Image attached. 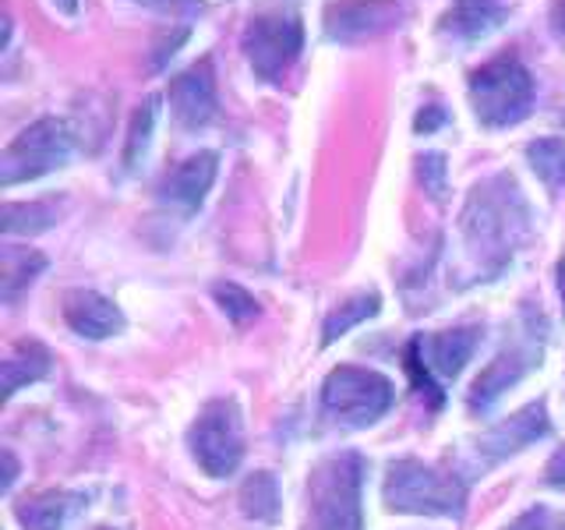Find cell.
<instances>
[{
    "instance_id": "obj_1",
    "label": "cell",
    "mask_w": 565,
    "mask_h": 530,
    "mask_svg": "<svg viewBox=\"0 0 565 530\" xmlns=\"http://www.w3.org/2000/svg\"><path fill=\"white\" fill-rule=\"evenodd\" d=\"M463 234L473 252L494 258V265L509 258L516 241L526 234V209L520 199V188L509 177H494V181L473 188L463 209Z\"/></svg>"
},
{
    "instance_id": "obj_2",
    "label": "cell",
    "mask_w": 565,
    "mask_h": 530,
    "mask_svg": "<svg viewBox=\"0 0 565 530\" xmlns=\"http://www.w3.org/2000/svg\"><path fill=\"white\" fill-rule=\"evenodd\" d=\"M361 488H364V456L340 453L318 464L308 481L311 530H361Z\"/></svg>"
},
{
    "instance_id": "obj_3",
    "label": "cell",
    "mask_w": 565,
    "mask_h": 530,
    "mask_svg": "<svg viewBox=\"0 0 565 530\" xmlns=\"http://www.w3.org/2000/svg\"><path fill=\"white\" fill-rule=\"evenodd\" d=\"M534 78L520 64V57L502 53L470 75V103L484 128H509L520 124L534 106Z\"/></svg>"
},
{
    "instance_id": "obj_4",
    "label": "cell",
    "mask_w": 565,
    "mask_h": 530,
    "mask_svg": "<svg viewBox=\"0 0 565 530\" xmlns=\"http://www.w3.org/2000/svg\"><path fill=\"white\" fill-rule=\"evenodd\" d=\"M467 488L452 474H438L420 459H396L385 477V506L417 517H459Z\"/></svg>"
},
{
    "instance_id": "obj_5",
    "label": "cell",
    "mask_w": 565,
    "mask_h": 530,
    "mask_svg": "<svg viewBox=\"0 0 565 530\" xmlns=\"http://www.w3.org/2000/svg\"><path fill=\"white\" fill-rule=\"evenodd\" d=\"M71 146H75V138H71V128L61 117H43L29 124V128L0 152V184L14 188L22 181H35V177L64 167Z\"/></svg>"
},
{
    "instance_id": "obj_6",
    "label": "cell",
    "mask_w": 565,
    "mask_h": 530,
    "mask_svg": "<svg viewBox=\"0 0 565 530\" xmlns=\"http://www.w3.org/2000/svg\"><path fill=\"white\" fill-rule=\"evenodd\" d=\"M322 403L335 421L364 428V424H375L393 406V382L379 375V371L340 364L329 371L322 385Z\"/></svg>"
},
{
    "instance_id": "obj_7",
    "label": "cell",
    "mask_w": 565,
    "mask_h": 530,
    "mask_svg": "<svg viewBox=\"0 0 565 530\" xmlns=\"http://www.w3.org/2000/svg\"><path fill=\"white\" fill-rule=\"evenodd\" d=\"M191 453L199 459V467L212 477H226L241 467L244 456V428L241 411L234 400H212L199 421L191 424Z\"/></svg>"
},
{
    "instance_id": "obj_8",
    "label": "cell",
    "mask_w": 565,
    "mask_h": 530,
    "mask_svg": "<svg viewBox=\"0 0 565 530\" xmlns=\"http://www.w3.org/2000/svg\"><path fill=\"white\" fill-rule=\"evenodd\" d=\"M244 57L262 82H279L305 50V25L297 14H262L244 29Z\"/></svg>"
},
{
    "instance_id": "obj_9",
    "label": "cell",
    "mask_w": 565,
    "mask_h": 530,
    "mask_svg": "<svg viewBox=\"0 0 565 530\" xmlns=\"http://www.w3.org/2000/svg\"><path fill=\"white\" fill-rule=\"evenodd\" d=\"M403 4L396 0H340L326 8V35L335 43H361L399 25Z\"/></svg>"
},
{
    "instance_id": "obj_10",
    "label": "cell",
    "mask_w": 565,
    "mask_h": 530,
    "mask_svg": "<svg viewBox=\"0 0 565 530\" xmlns=\"http://www.w3.org/2000/svg\"><path fill=\"white\" fill-rule=\"evenodd\" d=\"M170 106L177 124H184L191 131L205 128L216 117V78H212L209 61H199L184 75L170 78Z\"/></svg>"
},
{
    "instance_id": "obj_11",
    "label": "cell",
    "mask_w": 565,
    "mask_h": 530,
    "mask_svg": "<svg viewBox=\"0 0 565 530\" xmlns=\"http://www.w3.org/2000/svg\"><path fill=\"white\" fill-rule=\"evenodd\" d=\"M477 343H481V329L477 326L431 332V336H417L414 340L420 361L428 364L431 375H441V379H456L459 371L467 368V361L473 358Z\"/></svg>"
},
{
    "instance_id": "obj_12",
    "label": "cell",
    "mask_w": 565,
    "mask_h": 530,
    "mask_svg": "<svg viewBox=\"0 0 565 530\" xmlns=\"http://www.w3.org/2000/svg\"><path fill=\"white\" fill-rule=\"evenodd\" d=\"M64 318L71 329L78 336H88V340H106V336L124 329L120 308L96 290H71L64 297Z\"/></svg>"
},
{
    "instance_id": "obj_13",
    "label": "cell",
    "mask_w": 565,
    "mask_h": 530,
    "mask_svg": "<svg viewBox=\"0 0 565 530\" xmlns=\"http://www.w3.org/2000/svg\"><path fill=\"white\" fill-rule=\"evenodd\" d=\"M541 435H547V414L544 403H530L520 414H512L509 421L494 424V428L481 438V449L488 453V459H502L509 453L526 449L530 442H537Z\"/></svg>"
},
{
    "instance_id": "obj_14",
    "label": "cell",
    "mask_w": 565,
    "mask_h": 530,
    "mask_svg": "<svg viewBox=\"0 0 565 530\" xmlns=\"http://www.w3.org/2000/svg\"><path fill=\"white\" fill-rule=\"evenodd\" d=\"M216 163H220L216 152H199V156L184 159V163L167 177L163 199L177 209L194 212L209 194L212 181H216Z\"/></svg>"
},
{
    "instance_id": "obj_15",
    "label": "cell",
    "mask_w": 565,
    "mask_h": 530,
    "mask_svg": "<svg viewBox=\"0 0 565 530\" xmlns=\"http://www.w3.org/2000/svg\"><path fill=\"white\" fill-rule=\"evenodd\" d=\"M534 353L530 350H505L499 353L481 375L473 379V389H470V406L473 411H488V406L499 400L509 385H516L530 368H534Z\"/></svg>"
},
{
    "instance_id": "obj_16",
    "label": "cell",
    "mask_w": 565,
    "mask_h": 530,
    "mask_svg": "<svg viewBox=\"0 0 565 530\" xmlns=\"http://www.w3.org/2000/svg\"><path fill=\"white\" fill-rule=\"evenodd\" d=\"M50 371V353L43 343L35 340H22L4 361V396H14L18 389L29 382H40Z\"/></svg>"
},
{
    "instance_id": "obj_17",
    "label": "cell",
    "mask_w": 565,
    "mask_h": 530,
    "mask_svg": "<svg viewBox=\"0 0 565 530\" xmlns=\"http://www.w3.org/2000/svg\"><path fill=\"white\" fill-rule=\"evenodd\" d=\"M505 18V8L499 0H456L452 14L446 18L449 29L467 35V40H477V35L491 32Z\"/></svg>"
},
{
    "instance_id": "obj_18",
    "label": "cell",
    "mask_w": 565,
    "mask_h": 530,
    "mask_svg": "<svg viewBox=\"0 0 565 530\" xmlns=\"http://www.w3.org/2000/svg\"><path fill=\"white\" fill-rule=\"evenodd\" d=\"M241 509H244V517H252V520H262V523H269L279 517V488H276V477L273 474H252L244 481L241 488Z\"/></svg>"
},
{
    "instance_id": "obj_19",
    "label": "cell",
    "mask_w": 565,
    "mask_h": 530,
    "mask_svg": "<svg viewBox=\"0 0 565 530\" xmlns=\"http://www.w3.org/2000/svg\"><path fill=\"white\" fill-rule=\"evenodd\" d=\"M43 269L46 258L40 252H14V247H8L4 262H0V294H4V300H14L18 290L29 287Z\"/></svg>"
},
{
    "instance_id": "obj_20",
    "label": "cell",
    "mask_w": 565,
    "mask_h": 530,
    "mask_svg": "<svg viewBox=\"0 0 565 530\" xmlns=\"http://www.w3.org/2000/svg\"><path fill=\"white\" fill-rule=\"evenodd\" d=\"M526 159H530V167H534V173L552 191L565 188V138H537V141H530Z\"/></svg>"
},
{
    "instance_id": "obj_21",
    "label": "cell",
    "mask_w": 565,
    "mask_h": 530,
    "mask_svg": "<svg viewBox=\"0 0 565 530\" xmlns=\"http://www.w3.org/2000/svg\"><path fill=\"white\" fill-rule=\"evenodd\" d=\"M57 220V212L46 202H8L4 212H0V226H4V234L14 237V234H43V230L53 226Z\"/></svg>"
},
{
    "instance_id": "obj_22",
    "label": "cell",
    "mask_w": 565,
    "mask_h": 530,
    "mask_svg": "<svg viewBox=\"0 0 565 530\" xmlns=\"http://www.w3.org/2000/svg\"><path fill=\"white\" fill-rule=\"evenodd\" d=\"M67 509H71V495L50 491V495H40V499L18 506V520H22L25 530H61Z\"/></svg>"
},
{
    "instance_id": "obj_23",
    "label": "cell",
    "mask_w": 565,
    "mask_h": 530,
    "mask_svg": "<svg viewBox=\"0 0 565 530\" xmlns=\"http://www.w3.org/2000/svg\"><path fill=\"white\" fill-rule=\"evenodd\" d=\"M371 315H379V294H358L353 300H347V305H340V311H332L326 318L322 343H335L340 336H347L353 326H361Z\"/></svg>"
},
{
    "instance_id": "obj_24",
    "label": "cell",
    "mask_w": 565,
    "mask_h": 530,
    "mask_svg": "<svg viewBox=\"0 0 565 530\" xmlns=\"http://www.w3.org/2000/svg\"><path fill=\"white\" fill-rule=\"evenodd\" d=\"M156 114H159V96H149V99L135 110V117H131L128 149H124V167H128V170H135V167H138V159L146 156V149H149Z\"/></svg>"
},
{
    "instance_id": "obj_25",
    "label": "cell",
    "mask_w": 565,
    "mask_h": 530,
    "mask_svg": "<svg viewBox=\"0 0 565 530\" xmlns=\"http://www.w3.org/2000/svg\"><path fill=\"white\" fill-rule=\"evenodd\" d=\"M212 294H216L220 308L226 311V318H234V322H247V318L258 315V300L244 287H237V283H216Z\"/></svg>"
},
{
    "instance_id": "obj_26",
    "label": "cell",
    "mask_w": 565,
    "mask_h": 530,
    "mask_svg": "<svg viewBox=\"0 0 565 530\" xmlns=\"http://www.w3.org/2000/svg\"><path fill=\"white\" fill-rule=\"evenodd\" d=\"M417 170H420V181H424V191L431 194V199H441L446 194V156L441 152H428L417 159Z\"/></svg>"
},
{
    "instance_id": "obj_27",
    "label": "cell",
    "mask_w": 565,
    "mask_h": 530,
    "mask_svg": "<svg viewBox=\"0 0 565 530\" xmlns=\"http://www.w3.org/2000/svg\"><path fill=\"white\" fill-rule=\"evenodd\" d=\"M138 4L159 14H170V18H191L202 11V0H138Z\"/></svg>"
},
{
    "instance_id": "obj_28",
    "label": "cell",
    "mask_w": 565,
    "mask_h": 530,
    "mask_svg": "<svg viewBox=\"0 0 565 530\" xmlns=\"http://www.w3.org/2000/svg\"><path fill=\"white\" fill-rule=\"evenodd\" d=\"M509 530H552V517H547V509H526L523 517L512 523Z\"/></svg>"
},
{
    "instance_id": "obj_29",
    "label": "cell",
    "mask_w": 565,
    "mask_h": 530,
    "mask_svg": "<svg viewBox=\"0 0 565 530\" xmlns=\"http://www.w3.org/2000/svg\"><path fill=\"white\" fill-rule=\"evenodd\" d=\"M438 124H446V110H441V106H424L414 120V128H417V135H431Z\"/></svg>"
},
{
    "instance_id": "obj_30",
    "label": "cell",
    "mask_w": 565,
    "mask_h": 530,
    "mask_svg": "<svg viewBox=\"0 0 565 530\" xmlns=\"http://www.w3.org/2000/svg\"><path fill=\"white\" fill-rule=\"evenodd\" d=\"M547 481L552 485H565V446L547 459Z\"/></svg>"
},
{
    "instance_id": "obj_31",
    "label": "cell",
    "mask_w": 565,
    "mask_h": 530,
    "mask_svg": "<svg viewBox=\"0 0 565 530\" xmlns=\"http://www.w3.org/2000/svg\"><path fill=\"white\" fill-rule=\"evenodd\" d=\"M552 25L555 32L565 40V0H555V8H552Z\"/></svg>"
},
{
    "instance_id": "obj_32",
    "label": "cell",
    "mask_w": 565,
    "mask_h": 530,
    "mask_svg": "<svg viewBox=\"0 0 565 530\" xmlns=\"http://www.w3.org/2000/svg\"><path fill=\"white\" fill-rule=\"evenodd\" d=\"M53 4H57V11H64L67 18L78 14V0H53Z\"/></svg>"
},
{
    "instance_id": "obj_33",
    "label": "cell",
    "mask_w": 565,
    "mask_h": 530,
    "mask_svg": "<svg viewBox=\"0 0 565 530\" xmlns=\"http://www.w3.org/2000/svg\"><path fill=\"white\" fill-rule=\"evenodd\" d=\"M4 464H8V474H4V491H8V488H11V481H14V470H18V467H14V456H11V453H4Z\"/></svg>"
},
{
    "instance_id": "obj_34",
    "label": "cell",
    "mask_w": 565,
    "mask_h": 530,
    "mask_svg": "<svg viewBox=\"0 0 565 530\" xmlns=\"http://www.w3.org/2000/svg\"><path fill=\"white\" fill-rule=\"evenodd\" d=\"M558 294H562V311H565V258L558 262Z\"/></svg>"
}]
</instances>
